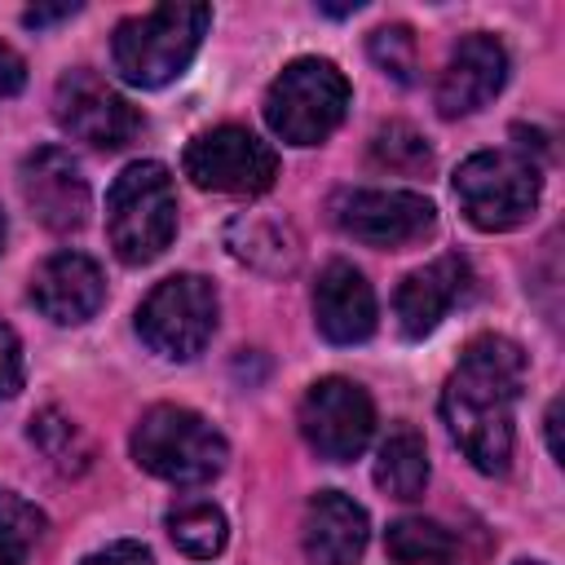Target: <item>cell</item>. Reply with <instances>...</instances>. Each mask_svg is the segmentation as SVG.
<instances>
[{
    "instance_id": "cell-11",
    "label": "cell",
    "mask_w": 565,
    "mask_h": 565,
    "mask_svg": "<svg viewBox=\"0 0 565 565\" xmlns=\"http://www.w3.org/2000/svg\"><path fill=\"white\" fill-rule=\"evenodd\" d=\"M331 221L366 247H411L437 230V207L415 190H340Z\"/></svg>"
},
{
    "instance_id": "cell-31",
    "label": "cell",
    "mask_w": 565,
    "mask_h": 565,
    "mask_svg": "<svg viewBox=\"0 0 565 565\" xmlns=\"http://www.w3.org/2000/svg\"><path fill=\"white\" fill-rule=\"evenodd\" d=\"M0 252H4V212H0Z\"/></svg>"
},
{
    "instance_id": "cell-18",
    "label": "cell",
    "mask_w": 565,
    "mask_h": 565,
    "mask_svg": "<svg viewBox=\"0 0 565 565\" xmlns=\"http://www.w3.org/2000/svg\"><path fill=\"white\" fill-rule=\"evenodd\" d=\"M375 486L388 494V499H419L424 486H428V446L424 437L411 428V424H397L384 441H380V455H375Z\"/></svg>"
},
{
    "instance_id": "cell-1",
    "label": "cell",
    "mask_w": 565,
    "mask_h": 565,
    "mask_svg": "<svg viewBox=\"0 0 565 565\" xmlns=\"http://www.w3.org/2000/svg\"><path fill=\"white\" fill-rule=\"evenodd\" d=\"M525 384V353L508 335H477L441 388V419L472 468L499 477L512 463V411Z\"/></svg>"
},
{
    "instance_id": "cell-22",
    "label": "cell",
    "mask_w": 565,
    "mask_h": 565,
    "mask_svg": "<svg viewBox=\"0 0 565 565\" xmlns=\"http://www.w3.org/2000/svg\"><path fill=\"white\" fill-rule=\"evenodd\" d=\"M44 534V512L13 490H0V565H26Z\"/></svg>"
},
{
    "instance_id": "cell-13",
    "label": "cell",
    "mask_w": 565,
    "mask_h": 565,
    "mask_svg": "<svg viewBox=\"0 0 565 565\" xmlns=\"http://www.w3.org/2000/svg\"><path fill=\"white\" fill-rule=\"evenodd\" d=\"M503 79H508V53H503V44L494 35H486V31H472L446 57V71L437 79V110L446 119L472 115L490 97H499Z\"/></svg>"
},
{
    "instance_id": "cell-14",
    "label": "cell",
    "mask_w": 565,
    "mask_h": 565,
    "mask_svg": "<svg viewBox=\"0 0 565 565\" xmlns=\"http://www.w3.org/2000/svg\"><path fill=\"white\" fill-rule=\"evenodd\" d=\"M468 287H472V269L463 256H437L424 269H411L393 296L397 331L406 340H424L468 296Z\"/></svg>"
},
{
    "instance_id": "cell-32",
    "label": "cell",
    "mask_w": 565,
    "mask_h": 565,
    "mask_svg": "<svg viewBox=\"0 0 565 565\" xmlns=\"http://www.w3.org/2000/svg\"><path fill=\"white\" fill-rule=\"evenodd\" d=\"M516 565H543V561H516Z\"/></svg>"
},
{
    "instance_id": "cell-30",
    "label": "cell",
    "mask_w": 565,
    "mask_h": 565,
    "mask_svg": "<svg viewBox=\"0 0 565 565\" xmlns=\"http://www.w3.org/2000/svg\"><path fill=\"white\" fill-rule=\"evenodd\" d=\"M543 424H547V450L561 459V402L547 406V419H543Z\"/></svg>"
},
{
    "instance_id": "cell-5",
    "label": "cell",
    "mask_w": 565,
    "mask_h": 565,
    "mask_svg": "<svg viewBox=\"0 0 565 565\" xmlns=\"http://www.w3.org/2000/svg\"><path fill=\"white\" fill-rule=\"evenodd\" d=\"M349 79L327 57H296L265 93V124L287 146L327 141L349 110Z\"/></svg>"
},
{
    "instance_id": "cell-10",
    "label": "cell",
    "mask_w": 565,
    "mask_h": 565,
    "mask_svg": "<svg viewBox=\"0 0 565 565\" xmlns=\"http://www.w3.org/2000/svg\"><path fill=\"white\" fill-rule=\"evenodd\" d=\"M53 119L66 137L93 150H124L141 132V115L128 97H119L102 75L75 66L53 88Z\"/></svg>"
},
{
    "instance_id": "cell-20",
    "label": "cell",
    "mask_w": 565,
    "mask_h": 565,
    "mask_svg": "<svg viewBox=\"0 0 565 565\" xmlns=\"http://www.w3.org/2000/svg\"><path fill=\"white\" fill-rule=\"evenodd\" d=\"M168 534H172V543H177L185 556L207 561V556H216V552L225 547L230 525H225V512H221L216 503L194 499V503H177V508L168 512Z\"/></svg>"
},
{
    "instance_id": "cell-21",
    "label": "cell",
    "mask_w": 565,
    "mask_h": 565,
    "mask_svg": "<svg viewBox=\"0 0 565 565\" xmlns=\"http://www.w3.org/2000/svg\"><path fill=\"white\" fill-rule=\"evenodd\" d=\"M384 552H388V561H397V565H441V561H450L455 539H450V530H441L437 521L402 516V521L388 525Z\"/></svg>"
},
{
    "instance_id": "cell-6",
    "label": "cell",
    "mask_w": 565,
    "mask_h": 565,
    "mask_svg": "<svg viewBox=\"0 0 565 565\" xmlns=\"http://www.w3.org/2000/svg\"><path fill=\"white\" fill-rule=\"evenodd\" d=\"M539 194H543V177L521 150H481L463 159L455 172V199L463 216L486 234L516 230L521 221H530Z\"/></svg>"
},
{
    "instance_id": "cell-23",
    "label": "cell",
    "mask_w": 565,
    "mask_h": 565,
    "mask_svg": "<svg viewBox=\"0 0 565 565\" xmlns=\"http://www.w3.org/2000/svg\"><path fill=\"white\" fill-rule=\"evenodd\" d=\"M371 163L375 168H388V172L415 177V172H428L433 168V150H428V141L411 124H384L371 137Z\"/></svg>"
},
{
    "instance_id": "cell-24",
    "label": "cell",
    "mask_w": 565,
    "mask_h": 565,
    "mask_svg": "<svg viewBox=\"0 0 565 565\" xmlns=\"http://www.w3.org/2000/svg\"><path fill=\"white\" fill-rule=\"evenodd\" d=\"M31 441H35L62 472L88 468V455H93L88 437H84L66 415H57V411H40V415L31 419Z\"/></svg>"
},
{
    "instance_id": "cell-16",
    "label": "cell",
    "mask_w": 565,
    "mask_h": 565,
    "mask_svg": "<svg viewBox=\"0 0 565 565\" xmlns=\"http://www.w3.org/2000/svg\"><path fill=\"white\" fill-rule=\"evenodd\" d=\"M300 539H305L309 565H358L371 539L366 508L340 490H318L305 508Z\"/></svg>"
},
{
    "instance_id": "cell-17",
    "label": "cell",
    "mask_w": 565,
    "mask_h": 565,
    "mask_svg": "<svg viewBox=\"0 0 565 565\" xmlns=\"http://www.w3.org/2000/svg\"><path fill=\"white\" fill-rule=\"evenodd\" d=\"M313 322L331 344H362L375 331V291L349 260H331L313 287Z\"/></svg>"
},
{
    "instance_id": "cell-26",
    "label": "cell",
    "mask_w": 565,
    "mask_h": 565,
    "mask_svg": "<svg viewBox=\"0 0 565 565\" xmlns=\"http://www.w3.org/2000/svg\"><path fill=\"white\" fill-rule=\"evenodd\" d=\"M22 388V344L9 322H0V402Z\"/></svg>"
},
{
    "instance_id": "cell-25",
    "label": "cell",
    "mask_w": 565,
    "mask_h": 565,
    "mask_svg": "<svg viewBox=\"0 0 565 565\" xmlns=\"http://www.w3.org/2000/svg\"><path fill=\"white\" fill-rule=\"evenodd\" d=\"M366 49H371V62H375L384 75H393L397 84H415L419 49H415V31H411V26H402V22L380 26V31H371Z\"/></svg>"
},
{
    "instance_id": "cell-29",
    "label": "cell",
    "mask_w": 565,
    "mask_h": 565,
    "mask_svg": "<svg viewBox=\"0 0 565 565\" xmlns=\"http://www.w3.org/2000/svg\"><path fill=\"white\" fill-rule=\"evenodd\" d=\"M71 13H79V4H53V9H26V13H22V22H26V26H49V22H57V18H71Z\"/></svg>"
},
{
    "instance_id": "cell-4",
    "label": "cell",
    "mask_w": 565,
    "mask_h": 565,
    "mask_svg": "<svg viewBox=\"0 0 565 565\" xmlns=\"http://www.w3.org/2000/svg\"><path fill=\"white\" fill-rule=\"evenodd\" d=\"M132 459H137V468H146L159 481L203 486L225 468L230 446L199 411L150 406L132 428Z\"/></svg>"
},
{
    "instance_id": "cell-28",
    "label": "cell",
    "mask_w": 565,
    "mask_h": 565,
    "mask_svg": "<svg viewBox=\"0 0 565 565\" xmlns=\"http://www.w3.org/2000/svg\"><path fill=\"white\" fill-rule=\"evenodd\" d=\"M22 79H26L22 57H18L9 44H0V102H4V97H13V93L22 88Z\"/></svg>"
},
{
    "instance_id": "cell-12",
    "label": "cell",
    "mask_w": 565,
    "mask_h": 565,
    "mask_svg": "<svg viewBox=\"0 0 565 565\" xmlns=\"http://www.w3.org/2000/svg\"><path fill=\"white\" fill-rule=\"evenodd\" d=\"M18 190H22V203L31 207V216L53 234H71L88 221V207H93L88 181L62 146L31 150L18 168Z\"/></svg>"
},
{
    "instance_id": "cell-2",
    "label": "cell",
    "mask_w": 565,
    "mask_h": 565,
    "mask_svg": "<svg viewBox=\"0 0 565 565\" xmlns=\"http://www.w3.org/2000/svg\"><path fill=\"white\" fill-rule=\"evenodd\" d=\"M212 9L207 4H154L132 13L110 35V57L124 84L132 88H163L177 79L207 35Z\"/></svg>"
},
{
    "instance_id": "cell-8",
    "label": "cell",
    "mask_w": 565,
    "mask_h": 565,
    "mask_svg": "<svg viewBox=\"0 0 565 565\" xmlns=\"http://www.w3.org/2000/svg\"><path fill=\"white\" fill-rule=\"evenodd\" d=\"M181 168L185 177L199 185V190H212V194H238V199H252V194H265L278 177V154L269 141H260L256 132L247 128H212V132H199L185 154H181Z\"/></svg>"
},
{
    "instance_id": "cell-7",
    "label": "cell",
    "mask_w": 565,
    "mask_h": 565,
    "mask_svg": "<svg viewBox=\"0 0 565 565\" xmlns=\"http://www.w3.org/2000/svg\"><path fill=\"white\" fill-rule=\"evenodd\" d=\"M216 331V291L203 274H172L137 305V335L150 353L190 362Z\"/></svg>"
},
{
    "instance_id": "cell-15",
    "label": "cell",
    "mask_w": 565,
    "mask_h": 565,
    "mask_svg": "<svg viewBox=\"0 0 565 565\" xmlns=\"http://www.w3.org/2000/svg\"><path fill=\"white\" fill-rule=\"evenodd\" d=\"M31 300L44 318L75 327L88 322L106 300V278L93 256L84 252H57L31 274Z\"/></svg>"
},
{
    "instance_id": "cell-27",
    "label": "cell",
    "mask_w": 565,
    "mask_h": 565,
    "mask_svg": "<svg viewBox=\"0 0 565 565\" xmlns=\"http://www.w3.org/2000/svg\"><path fill=\"white\" fill-rule=\"evenodd\" d=\"M84 565H154V556L141 547V543H110V547H102V552H93V556H84Z\"/></svg>"
},
{
    "instance_id": "cell-3",
    "label": "cell",
    "mask_w": 565,
    "mask_h": 565,
    "mask_svg": "<svg viewBox=\"0 0 565 565\" xmlns=\"http://www.w3.org/2000/svg\"><path fill=\"white\" fill-rule=\"evenodd\" d=\"M177 234V185L154 159L128 163L106 194V238L124 265H150Z\"/></svg>"
},
{
    "instance_id": "cell-19",
    "label": "cell",
    "mask_w": 565,
    "mask_h": 565,
    "mask_svg": "<svg viewBox=\"0 0 565 565\" xmlns=\"http://www.w3.org/2000/svg\"><path fill=\"white\" fill-rule=\"evenodd\" d=\"M225 243L243 265H256V269H291L296 265V243L282 234V225L260 221V216H238L230 225Z\"/></svg>"
},
{
    "instance_id": "cell-9",
    "label": "cell",
    "mask_w": 565,
    "mask_h": 565,
    "mask_svg": "<svg viewBox=\"0 0 565 565\" xmlns=\"http://www.w3.org/2000/svg\"><path fill=\"white\" fill-rule=\"evenodd\" d=\"M300 433L318 459L349 463L366 450L375 433V406L362 384L344 375H327L309 384V393L300 397Z\"/></svg>"
}]
</instances>
